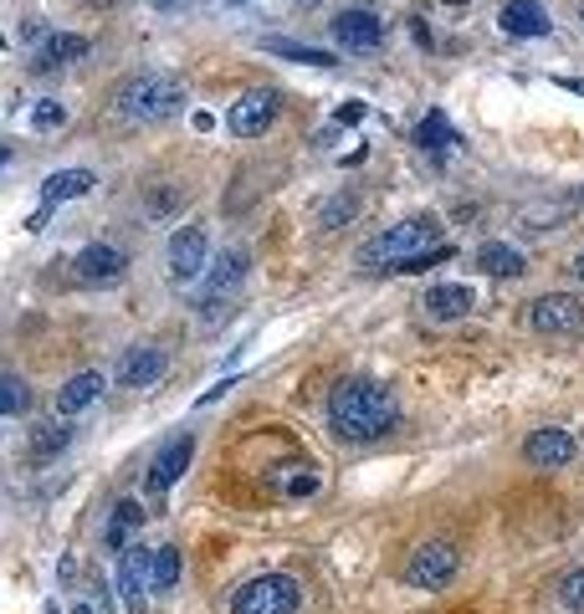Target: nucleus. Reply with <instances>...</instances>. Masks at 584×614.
Here are the masks:
<instances>
[{"instance_id":"412c9836","label":"nucleus","mask_w":584,"mask_h":614,"mask_svg":"<svg viewBox=\"0 0 584 614\" xmlns=\"http://www.w3.org/2000/svg\"><path fill=\"white\" fill-rule=\"evenodd\" d=\"M477 272H482V277H502V282H508V277H523V272H528V262H523V251L508 246V241H482V246H477Z\"/></svg>"},{"instance_id":"5701e85b","label":"nucleus","mask_w":584,"mask_h":614,"mask_svg":"<svg viewBox=\"0 0 584 614\" xmlns=\"http://www.w3.org/2000/svg\"><path fill=\"white\" fill-rule=\"evenodd\" d=\"M78 57H87V36H78V32H51L47 41H41L36 72H47V67H62V62H78Z\"/></svg>"},{"instance_id":"9b49d317","label":"nucleus","mask_w":584,"mask_h":614,"mask_svg":"<svg viewBox=\"0 0 584 614\" xmlns=\"http://www.w3.org/2000/svg\"><path fill=\"white\" fill-rule=\"evenodd\" d=\"M165 374H169V353L159 344H134L118 359V384L123 389H154Z\"/></svg>"},{"instance_id":"6e6552de","label":"nucleus","mask_w":584,"mask_h":614,"mask_svg":"<svg viewBox=\"0 0 584 614\" xmlns=\"http://www.w3.org/2000/svg\"><path fill=\"white\" fill-rule=\"evenodd\" d=\"M150 564H154V553L150 549H129L118 553V574H114V583H118V599H123V610L129 614H144V604H150Z\"/></svg>"},{"instance_id":"20e7f679","label":"nucleus","mask_w":584,"mask_h":614,"mask_svg":"<svg viewBox=\"0 0 584 614\" xmlns=\"http://www.w3.org/2000/svg\"><path fill=\"white\" fill-rule=\"evenodd\" d=\"M302 583L293 574H257L231 594V614H298Z\"/></svg>"},{"instance_id":"f03ea898","label":"nucleus","mask_w":584,"mask_h":614,"mask_svg":"<svg viewBox=\"0 0 584 614\" xmlns=\"http://www.w3.org/2000/svg\"><path fill=\"white\" fill-rule=\"evenodd\" d=\"M441 246V220L436 216H405L395 226H384L380 236H369L365 246H359V266L369 272H390L395 262L405 256H416V251H431Z\"/></svg>"},{"instance_id":"c756f323","label":"nucleus","mask_w":584,"mask_h":614,"mask_svg":"<svg viewBox=\"0 0 584 614\" xmlns=\"http://www.w3.org/2000/svg\"><path fill=\"white\" fill-rule=\"evenodd\" d=\"M559 604L569 614H584V568H569L564 579H559Z\"/></svg>"},{"instance_id":"f704fd0d","label":"nucleus","mask_w":584,"mask_h":614,"mask_svg":"<svg viewBox=\"0 0 584 614\" xmlns=\"http://www.w3.org/2000/svg\"><path fill=\"white\" fill-rule=\"evenodd\" d=\"M410 32H416V47H431V26L426 21H410Z\"/></svg>"},{"instance_id":"f257e3e1","label":"nucleus","mask_w":584,"mask_h":614,"mask_svg":"<svg viewBox=\"0 0 584 614\" xmlns=\"http://www.w3.org/2000/svg\"><path fill=\"white\" fill-rule=\"evenodd\" d=\"M401 425V405L380 380H338L329 389V431L344 446H374Z\"/></svg>"},{"instance_id":"ddd939ff","label":"nucleus","mask_w":584,"mask_h":614,"mask_svg":"<svg viewBox=\"0 0 584 614\" xmlns=\"http://www.w3.org/2000/svg\"><path fill=\"white\" fill-rule=\"evenodd\" d=\"M574 456H580V441L569 431H559V425H544V431H534L523 441V461L538 466V471H559V466H569Z\"/></svg>"},{"instance_id":"79ce46f5","label":"nucleus","mask_w":584,"mask_h":614,"mask_svg":"<svg viewBox=\"0 0 584 614\" xmlns=\"http://www.w3.org/2000/svg\"><path fill=\"white\" fill-rule=\"evenodd\" d=\"M226 5H247V0H226Z\"/></svg>"},{"instance_id":"c85d7f7f","label":"nucleus","mask_w":584,"mask_h":614,"mask_svg":"<svg viewBox=\"0 0 584 614\" xmlns=\"http://www.w3.org/2000/svg\"><path fill=\"white\" fill-rule=\"evenodd\" d=\"M272 57H287V62H308V67H334V51H313V47H293L283 36H272L267 41Z\"/></svg>"},{"instance_id":"b1692460","label":"nucleus","mask_w":584,"mask_h":614,"mask_svg":"<svg viewBox=\"0 0 584 614\" xmlns=\"http://www.w3.org/2000/svg\"><path fill=\"white\" fill-rule=\"evenodd\" d=\"M0 416L5 420L32 416V384L21 374H11V369H0Z\"/></svg>"},{"instance_id":"72a5a7b5","label":"nucleus","mask_w":584,"mask_h":614,"mask_svg":"<svg viewBox=\"0 0 584 614\" xmlns=\"http://www.w3.org/2000/svg\"><path fill=\"white\" fill-rule=\"evenodd\" d=\"M41 36H47V26H41V21H26V47H41Z\"/></svg>"},{"instance_id":"a19ab883","label":"nucleus","mask_w":584,"mask_h":614,"mask_svg":"<svg viewBox=\"0 0 584 614\" xmlns=\"http://www.w3.org/2000/svg\"><path fill=\"white\" fill-rule=\"evenodd\" d=\"M446 5H451V11H462V5H472V0H446Z\"/></svg>"},{"instance_id":"37998d69","label":"nucleus","mask_w":584,"mask_h":614,"mask_svg":"<svg viewBox=\"0 0 584 614\" xmlns=\"http://www.w3.org/2000/svg\"><path fill=\"white\" fill-rule=\"evenodd\" d=\"M580 21H584V11H580Z\"/></svg>"},{"instance_id":"f3484780","label":"nucleus","mask_w":584,"mask_h":614,"mask_svg":"<svg viewBox=\"0 0 584 614\" xmlns=\"http://www.w3.org/2000/svg\"><path fill=\"white\" fill-rule=\"evenodd\" d=\"M498 26L513 36V41H538V36L553 32L549 11H544L538 0H508V5L498 11Z\"/></svg>"},{"instance_id":"4be33fe9","label":"nucleus","mask_w":584,"mask_h":614,"mask_svg":"<svg viewBox=\"0 0 584 614\" xmlns=\"http://www.w3.org/2000/svg\"><path fill=\"white\" fill-rule=\"evenodd\" d=\"M416 144H420V149H426V154H436V159H441V154H446V149H456V144H462V133L451 129V123H446V113H441V108H431V113L420 118Z\"/></svg>"},{"instance_id":"a211bd4d","label":"nucleus","mask_w":584,"mask_h":614,"mask_svg":"<svg viewBox=\"0 0 584 614\" xmlns=\"http://www.w3.org/2000/svg\"><path fill=\"white\" fill-rule=\"evenodd\" d=\"M103 389H108V380H103L98 369H78V374L57 389V410H62L68 420L83 416V410H93V405L103 399Z\"/></svg>"},{"instance_id":"7c9ffc66","label":"nucleus","mask_w":584,"mask_h":614,"mask_svg":"<svg viewBox=\"0 0 584 614\" xmlns=\"http://www.w3.org/2000/svg\"><path fill=\"white\" fill-rule=\"evenodd\" d=\"M62 123H68V108H62L57 98H41L32 108V129L36 133H51V129H62Z\"/></svg>"},{"instance_id":"0eeeda50","label":"nucleus","mask_w":584,"mask_h":614,"mask_svg":"<svg viewBox=\"0 0 584 614\" xmlns=\"http://www.w3.org/2000/svg\"><path fill=\"white\" fill-rule=\"evenodd\" d=\"M523 328H534V333H580L584 328V302L569 298V292L534 298L528 308H523Z\"/></svg>"},{"instance_id":"aec40b11","label":"nucleus","mask_w":584,"mask_h":614,"mask_svg":"<svg viewBox=\"0 0 584 614\" xmlns=\"http://www.w3.org/2000/svg\"><path fill=\"white\" fill-rule=\"evenodd\" d=\"M144 528V507H139V497H123L114 502V513H108V528H103V543L114 553H123L129 543H134V532Z\"/></svg>"},{"instance_id":"dca6fc26","label":"nucleus","mask_w":584,"mask_h":614,"mask_svg":"<svg viewBox=\"0 0 584 614\" xmlns=\"http://www.w3.org/2000/svg\"><path fill=\"white\" fill-rule=\"evenodd\" d=\"M420 308H426V317H431V323H462V317L477 308V287H467V282H431Z\"/></svg>"},{"instance_id":"58836bf2","label":"nucleus","mask_w":584,"mask_h":614,"mask_svg":"<svg viewBox=\"0 0 584 614\" xmlns=\"http://www.w3.org/2000/svg\"><path fill=\"white\" fill-rule=\"evenodd\" d=\"M11 165V144H0V169Z\"/></svg>"},{"instance_id":"f8f14e48","label":"nucleus","mask_w":584,"mask_h":614,"mask_svg":"<svg viewBox=\"0 0 584 614\" xmlns=\"http://www.w3.org/2000/svg\"><path fill=\"white\" fill-rule=\"evenodd\" d=\"M272 123H277V93H241L226 113V129L236 139H262Z\"/></svg>"},{"instance_id":"473e14b6","label":"nucleus","mask_w":584,"mask_h":614,"mask_svg":"<svg viewBox=\"0 0 584 614\" xmlns=\"http://www.w3.org/2000/svg\"><path fill=\"white\" fill-rule=\"evenodd\" d=\"M365 113H369L365 103H338V108H334V123H344V129H354V123H359V118H365Z\"/></svg>"},{"instance_id":"cd10ccee","label":"nucleus","mask_w":584,"mask_h":614,"mask_svg":"<svg viewBox=\"0 0 584 614\" xmlns=\"http://www.w3.org/2000/svg\"><path fill=\"white\" fill-rule=\"evenodd\" d=\"M354 216H359V195H334V200H323L318 226H323V231H338V226H349Z\"/></svg>"},{"instance_id":"393cba45","label":"nucleus","mask_w":584,"mask_h":614,"mask_svg":"<svg viewBox=\"0 0 584 614\" xmlns=\"http://www.w3.org/2000/svg\"><path fill=\"white\" fill-rule=\"evenodd\" d=\"M72 446V425L68 416L62 420H36L32 425V456H57V450Z\"/></svg>"},{"instance_id":"c9c22d12","label":"nucleus","mask_w":584,"mask_h":614,"mask_svg":"<svg viewBox=\"0 0 584 614\" xmlns=\"http://www.w3.org/2000/svg\"><path fill=\"white\" fill-rule=\"evenodd\" d=\"M559 87H569V93H584V77H553Z\"/></svg>"},{"instance_id":"1a4fd4ad","label":"nucleus","mask_w":584,"mask_h":614,"mask_svg":"<svg viewBox=\"0 0 584 614\" xmlns=\"http://www.w3.org/2000/svg\"><path fill=\"white\" fill-rule=\"evenodd\" d=\"M190 461H195V435H180V441L159 446L154 450V461H150V477H144V492H150L154 502L169 497V486L190 471Z\"/></svg>"},{"instance_id":"423d86ee","label":"nucleus","mask_w":584,"mask_h":614,"mask_svg":"<svg viewBox=\"0 0 584 614\" xmlns=\"http://www.w3.org/2000/svg\"><path fill=\"white\" fill-rule=\"evenodd\" d=\"M247 277H251V251H247V246H226V251L216 256V266H211V277H205V292H211V298H205L201 313L216 317L221 302L236 298V292L247 287Z\"/></svg>"},{"instance_id":"39448f33","label":"nucleus","mask_w":584,"mask_h":614,"mask_svg":"<svg viewBox=\"0 0 584 614\" xmlns=\"http://www.w3.org/2000/svg\"><path fill=\"white\" fill-rule=\"evenodd\" d=\"M456 574H462V549L451 538H426L410 553V564H405V583L410 589H446Z\"/></svg>"},{"instance_id":"9d476101","label":"nucleus","mask_w":584,"mask_h":614,"mask_svg":"<svg viewBox=\"0 0 584 614\" xmlns=\"http://www.w3.org/2000/svg\"><path fill=\"white\" fill-rule=\"evenodd\" d=\"M165 256H169V277H175V282H195L205 256H211V236H205V226H180V231L169 236Z\"/></svg>"},{"instance_id":"4468645a","label":"nucleus","mask_w":584,"mask_h":614,"mask_svg":"<svg viewBox=\"0 0 584 614\" xmlns=\"http://www.w3.org/2000/svg\"><path fill=\"white\" fill-rule=\"evenodd\" d=\"M123 272H129V256L118 246H108V241H93V246H83L72 256V277L83 287H103V282H114V277H123Z\"/></svg>"},{"instance_id":"2eb2a0df","label":"nucleus","mask_w":584,"mask_h":614,"mask_svg":"<svg viewBox=\"0 0 584 614\" xmlns=\"http://www.w3.org/2000/svg\"><path fill=\"white\" fill-rule=\"evenodd\" d=\"M334 41L349 51H374L384 41V21L369 5H349V11L334 16Z\"/></svg>"},{"instance_id":"bb28decb","label":"nucleus","mask_w":584,"mask_h":614,"mask_svg":"<svg viewBox=\"0 0 584 614\" xmlns=\"http://www.w3.org/2000/svg\"><path fill=\"white\" fill-rule=\"evenodd\" d=\"M180 210V184H150L144 190V216L150 220H169Z\"/></svg>"},{"instance_id":"7ed1b4c3","label":"nucleus","mask_w":584,"mask_h":614,"mask_svg":"<svg viewBox=\"0 0 584 614\" xmlns=\"http://www.w3.org/2000/svg\"><path fill=\"white\" fill-rule=\"evenodd\" d=\"M114 113L129 118V123H169V118L184 113V83L175 77H129L118 83L114 93Z\"/></svg>"},{"instance_id":"ea45409f","label":"nucleus","mask_w":584,"mask_h":614,"mask_svg":"<svg viewBox=\"0 0 584 614\" xmlns=\"http://www.w3.org/2000/svg\"><path fill=\"white\" fill-rule=\"evenodd\" d=\"M87 5H93V11H108V5H114V0H87Z\"/></svg>"},{"instance_id":"a878e982","label":"nucleus","mask_w":584,"mask_h":614,"mask_svg":"<svg viewBox=\"0 0 584 614\" xmlns=\"http://www.w3.org/2000/svg\"><path fill=\"white\" fill-rule=\"evenodd\" d=\"M184 574V558L175 543H165V549H154V564H150V583H154V594H169L175 583H180Z\"/></svg>"},{"instance_id":"e433bc0d","label":"nucleus","mask_w":584,"mask_h":614,"mask_svg":"<svg viewBox=\"0 0 584 614\" xmlns=\"http://www.w3.org/2000/svg\"><path fill=\"white\" fill-rule=\"evenodd\" d=\"M150 5H154V11H180L184 0H150Z\"/></svg>"},{"instance_id":"4c0bfd02","label":"nucleus","mask_w":584,"mask_h":614,"mask_svg":"<svg viewBox=\"0 0 584 614\" xmlns=\"http://www.w3.org/2000/svg\"><path fill=\"white\" fill-rule=\"evenodd\" d=\"M569 272H574V277H580V282H584V251H580V256H574V262H569Z\"/></svg>"},{"instance_id":"2f4dec72","label":"nucleus","mask_w":584,"mask_h":614,"mask_svg":"<svg viewBox=\"0 0 584 614\" xmlns=\"http://www.w3.org/2000/svg\"><path fill=\"white\" fill-rule=\"evenodd\" d=\"M318 492V477L313 471H302V477H287V497H313Z\"/></svg>"},{"instance_id":"6ab92c4d","label":"nucleus","mask_w":584,"mask_h":614,"mask_svg":"<svg viewBox=\"0 0 584 614\" xmlns=\"http://www.w3.org/2000/svg\"><path fill=\"white\" fill-rule=\"evenodd\" d=\"M87 190H98V169H57L41 180V205H68Z\"/></svg>"}]
</instances>
